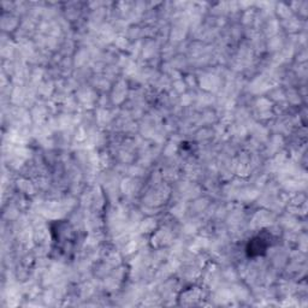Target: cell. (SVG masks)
<instances>
[{"label":"cell","mask_w":308,"mask_h":308,"mask_svg":"<svg viewBox=\"0 0 308 308\" xmlns=\"http://www.w3.org/2000/svg\"><path fill=\"white\" fill-rule=\"evenodd\" d=\"M269 239H265L264 236H255L252 241L249 242V246H248V252H249L250 255L257 254L259 255L260 253L265 252L267 249V247L270 246Z\"/></svg>","instance_id":"cell-1"}]
</instances>
